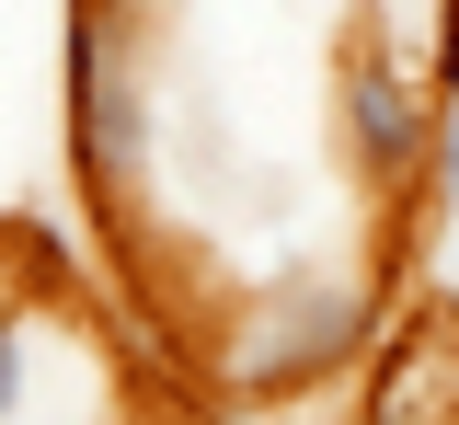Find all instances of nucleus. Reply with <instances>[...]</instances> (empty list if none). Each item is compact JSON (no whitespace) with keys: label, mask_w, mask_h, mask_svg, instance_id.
Returning <instances> with one entry per match:
<instances>
[{"label":"nucleus","mask_w":459,"mask_h":425,"mask_svg":"<svg viewBox=\"0 0 459 425\" xmlns=\"http://www.w3.org/2000/svg\"><path fill=\"white\" fill-rule=\"evenodd\" d=\"M425 219H459V81L437 92V150H425Z\"/></svg>","instance_id":"4"},{"label":"nucleus","mask_w":459,"mask_h":425,"mask_svg":"<svg viewBox=\"0 0 459 425\" xmlns=\"http://www.w3.org/2000/svg\"><path fill=\"white\" fill-rule=\"evenodd\" d=\"M333 138H344V161H356L368 195H391V207H402V195H425L437 81L379 35V12H368V23H344V47H333Z\"/></svg>","instance_id":"3"},{"label":"nucleus","mask_w":459,"mask_h":425,"mask_svg":"<svg viewBox=\"0 0 459 425\" xmlns=\"http://www.w3.org/2000/svg\"><path fill=\"white\" fill-rule=\"evenodd\" d=\"M69 184L92 195V219H138L150 161H161V81L138 47V12L115 0H69Z\"/></svg>","instance_id":"2"},{"label":"nucleus","mask_w":459,"mask_h":425,"mask_svg":"<svg viewBox=\"0 0 459 425\" xmlns=\"http://www.w3.org/2000/svg\"><path fill=\"white\" fill-rule=\"evenodd\" d=\"M391 345V299L368 265H333V253H299L287 242L241 299L219 310V391L230 403H322L333 379Z\"/></svg>","instance_id":"1"},{"label":"nucleus","mask_w":459,"mask_h":425,"mask_svg":"<svg viewBox=\"0 0 459 425\" xmlns=\"http://www.w3.org/2000/svg\"><path fill=\"white\" fill-rule=\"evenodd\" d=\"M344 425H379V414H368V403H356V414H344Z\"/></svg>","instance_id":"5"}]
</instances>
